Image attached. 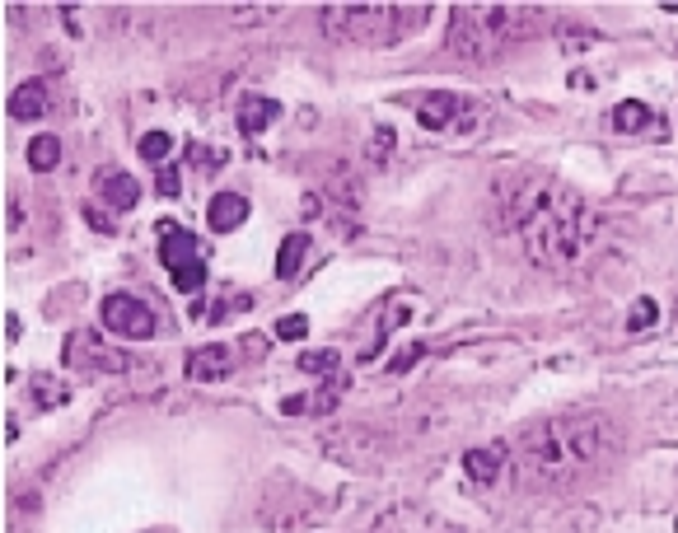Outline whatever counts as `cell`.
<instances>
[{
	"label": "cell",
	"mask_w": 678,
	"mask_h": 533,
	"mask_svg": "<svg viewBox=\"0 0 678 533\" xmlns=\"http://www.w3.org/2000/svg\"><path fill=\"white\" fill-rule=\"evenodd\" d=\"M417 122L426 131H473L477 108L468 99H459L454 89H431V94L417 103Z\"/></svg>",
	"instance_id": "cell-8"
},
{
	"label": "cell",
	"mask_w": 678,
	"mask_h": 533,
	"mask_svg": "<svg viewBox=\"0 0 678 533\" xmlns=\"http://www.w3.org/2000/svg\"><path fill=\"white\" fill-rule=\"evenodd\" d=\"M323 449L351 468H379L389 459V440L370 426H332V431H323Z\"/></svg>",
	"instance_id": "cell-6"
},
{
	"label": "cell",
	"mask_w": 678,
	"mask_h": 533,
	"mask_svg": "<svg viewBox=\"0 0 678 533\" xmlns=\"http://www.w3.org/2000/svg\"><path fill=\"white\" fill-rule=\"evenodd\" d=\"M276 117H281V103L267 99V94H244V99H239V127H244L248 136L267 131Z\"/></svg>",
	"instance_id": "cell-17"
},
{
	"label": "cell",
	"mask_w": 678,
	"mask_h": 533,
	"mask_svg": "<svg viewBox=\"0 0 678 533\" xmlns=\"http://www.w3.org/2000/svg\"><path fill=\"white\" fill-rule=\"evenodd\" d=\"M655 314H660V309H655V300H636L632 304V318H627V328H632V332L655 328Z\"/></svg>",
	"instance_id": "cell-25"
},
{
	"label": "cell",
	"mask_w": 678,
	"mask_h": 533,
	"mask_svg": "<svg viewBox=\"0 0 678 533\" xmlns=\"http://www.w3.org/2000/svg\"><path fill=\"white\" fill-rule=\"evenodd\" d=\"M650 122H655V113H650L641 99H622L618 108H613V131H622V136H636V131H646Z\"/></svg>",
	"instance_id": "cell-18"
},
{
	"label": "cell",
	"mask_w": 678,
	"mask_h": 533,
	"mask_svg": "<svg viewBox=\"0 0 678 533\" xmlns=\"http://www.w3.org/2000/svg\"><path fill=\"white\" fill-rule=\"evenodd\" d=\"M103 314V328L117 332V337H127V342H145V337H155V309L145 300H136V295H127V290H117V295H108V300L99 304Z\"/></svg>",
	"instance_id": "cell-7"
},
{
	"label": "cell",
	"mask_w": 678,
	"mask_h": 533,
	"mask_svg": "<svg viewBox=\"0 0 678 533\" xmlns=\"http://www.w3.org/2000/svg\"><path fill=\"white\" fill-rule=\"evenodd\" d=\"M622 431L604 412H566L524 426L515 445V482L524 491H571L618 459Z\"/></svg>",
	"instance_id": "cell-2"
},
{
	"label": "cell",
	"mask_w": 678,
	"mask_h": 533,
	"mask_svg": "<svg viewBox=\"0 0 678 533\" xmlns=\"http://www.w3.org/2000/svg\"><path fill=\"white\" fill-rule=\"evenodd\" d=\"M155 234H159V262L169 267L174 286L183 290V295H197V290L206 286V267H202V258H197L192 234L183 230V225H174V220H159Z\"/></svg>",
	"instance_id": "cell-5"
},
{
	"label": "cell",
	"mask_w": 678,
	"mask_h": 533,
	"mask_svg": "<svg viewBox=\"0 0 678 533\" xmlns=\"http://www.w3.org/2000/svg\"><path fill=\"white\" fill-rule=\"evenodd\" d=\"M304 253H309V234H286V239H281V253H276V276L290 281V276L300 272Z\"/></svg>",
	"instance_id": "cell-19"
},
{
	"label": "cell",
	"mask_w": 678,
	"mask_h": 533,
	"mask_svg": "<svg viewBox=\"0 0 678 533\" xmlns=\"http://www.w3.org/2000/svg\"><path fill=\"white\" fill-rule=\"evenodd\" d=\"M505 463H510V449L505 445H482V449H468V454H463V473H468V482H477V487H491V482L505 473Z\"/></svg>",
	"instance_id": "cell-12"
},
{
	"label": "cell",
	"mask_w": 678,
	"mask_h": 533,
	"mask_svg": "<svg viewBox=\"0 0 678 533\" xmlns=\"http://www.w3.org/2000/svg\"><path fill=\"white\" fill-rule=\"evenodd\" d=\"M85 216H89V225H94V230H113V220L103 216L99 206H85Z\"/></svg>",
	"instance_id": "cell-29"
},
{
	"label": "cell",
	"mask_w": 678,
	"mask_h": 533,
	"mask_svg": "<svg viewBox=\"0 0 678 533\" xmlns=\"http://www.w3.org/2000/svg\"><path fill=\"white\" fill-rule=\"evenodd\" d=\"M206 220H211L216 234H230L248 220V202L239 192H220V197H211V206H206Z\"/></svg>",
	"instance_id": "cell-16"
},
{
	"label": "cell",
	"mask_w": 678,
	"mask_h": 533,
	"mask_svg": "<svg viewBox=\"0 0 678 533\" xmlns=\"http://www.w3.org/2000/svg\"><path fill=\"white\" fill-rule=\"evenodd\" d=\"M61 164V141L57 136H33L29 141V169L33 173H52Z\"/></svg>",
	"instance_id": "cell-20"
},
{
	"label": "cell",
	"mask_w": 678,
	"mask_h": 533,
	"mask_svg": "<svg viewBox=\"0 0 678 533\" xmlns=\"http://www.w3.org/2000/svg\"><path fill=\"white\" fill-rule=\"evenodd\" d=\"M342 389H347V379H332L323 393H295V398H281V412L286 417H328L332 407H337V398H342Z\"/></svg>",
	"instance_id": "cell-13"
},
{
	"label": "cell",
	"mask_w": 678,
	"mask_h": 533,
	"mask_svg": "<svg viewBox=\"0 0 678 533\" xmlns=\"http://www.w3.org/2000/svg\"><path fill=\"white\" fill-rule=\"evenodd\" d=\"M304 332H309V318L304 314H290V318L276 323V337H281V342H295V337H304Z\"/></svg>",
	"instance_id": "cell-26"
},
{
	"label": "cell",
	"mask_w": 678,
	"mask_h": 533,
	"mask_svg": "<svg viewBox=\"0 0 678 533\" xmlns=\"http://www.w3.org/2000/svg\"><path fill=\"white\" fill-rule=\"evenodd\" d=\"M234 365H239V361H234L230 346H197L183 370H188L192 384H220V379L234 375Z\"/></svg>",
	"instance_id": "cell-11"
},
{
	"label": "cell",
	"mask_w": 678,
	"mask_h": 533,
	"mask_svg": "<svg viewBox=\"0 0 678 533\" xmlns=\"http://www.w3.org/2000/svg\"><path fill=\"white\" fill-rule=\"evenodd\" d=\"M552 10L543 5H459L449 15V57L463 66H482L496 52L515 43H529L538 33H548Z\"/></svg>",
	"instance_id": "cell-3"
},
{
	"label": "cell",
	"mask_w": 678,
	"mask_h": 533,
	"mask_svg": "<svg viewBox=\"0 0 678 533\" xmlns=\"http://www.w3.org/2000/svg\"><path fill=\"white\" fill-rule=\"evenodd\" d=\"M66 365H71V370H85V375H122L131 361L103 342L99 332H71V337H66Z\"/></svg>",
	"instance_id": "cell-9"
},
{
	"label": "cell",
	"mask_w": 678,
	"mask_h": 533,
	"mask_svg": "<svg viewBox=\"0 0 678 533\" xmlns=\"http://www.w3.org/2000/svg\"><path fill=\"white\" fill-rule=\"evenodd\" d=\"M33 403L38 407H61L66 403V389H61L57 379H33Z\"/></svg>",
	"instance_id": "cell-24"
},
{
	"label": "cell",
	"mask_w": 678,
	"mask_h": 533,
	"mask_svg": "<svg viewBox=\"0 0 678 533\" xmlns=\"http://www.w3.org/2000/svg\"><path fill=\"white\" fill-rule=\"evenodd\" d=\"M136 150H141V159H150V164H159V159L174 150V136L169 131H145L141 141H136Z\"/></svg>",
	"instance_id": "cell-23"
},
{
	"label": "cell",
	"mask_w": 678,
	"mask_h": 533,
	"mask_svg": "<svg viewBox=\"0 0 678 533\" xmlns=\"http://www.w3.org/2000/svg\"><path fill=\"white\" fill-rule=\"evenodd\" d=\"M431 5H323L318 10V29L332 43H356V47H393L421 33L431 24Z\"/></svg>",
	"instance_id": "cell-4"
},
{
	"label": "cell",
	"mask_w": 678,
	"mask_h": 533,
	"mask_svg": "<svg viewBox=\"0 0 678 533\" xmlns=\"http://www.w3.org/2000/svg\"><path fill=\"white\" fill-rule=\"evenodd\" d=\"M407 309H412V300H393V304H389V318L379 323V337H375V346H370V351H361V361H375V356H379V346L389 342V332H393V328H403L407 318H412V314H407Z\"/></svg>",
	"instance_id": "cell-21"
},
{
	"label": "cell",
	"mask_w": 678,
	"mask_h": 533,
	"mask_svg": "<svg viewBox=\"0 0 678 533\" xmlns=\"http://www.w3.org/2000/svg\"><path fill=\"white\" fill-rule=\"evenodd\" d=\"M295 365H300L304 375H332V379H342V356H337V351H304Z\"/></svg>",
	"instance_id": "cell-22"
},
{
	"label": "cell",
	"mask_w": 678,
	"mask_h": 533,
	"mask_svg": "<svg viewBox=\"0 0 678 533\" xmlns=\"http://www.w3.org/2000/svg\"><path fill=\"white\" fill-rule=\"evenodd\" d=\"M389 150H393V136H389V131H379L375 141H370V155H375L379 164H384V155H389Z\"/></svg>",
	"instance_id": "cell-28"
},
{
	"label": "cell",
	"mask_w": 678,
	"mask_h": 533,
	"mask_svg": "<svg viewBox=\"0 0 678 533\" xmlns=\"http://www.w3.org/2000/svg\"><path fill=\"white\" fill-rule=\"evenodd\" d=\"M370 533H463V529H454L449 519L431 515V510H421V505H393V510H384V515L375 519Z\"/></svg>",
	"instance_id": "cell-10"
},
{
	"label": "cell",
	"mask_w": 678,
	"mask_h": 533,
	"mask_svg": "<svg viewBox=\"0 0 678 533\" xmlns=\"http://www.w3.org/2000/svg\"><path fill=\"white\" fill-rule=\"evenodd\" d=\"M52 108V94H47V80H24V85L10 94V117L15 122H33Z\"/></svg>",
	"instance_id": "cell-15"
},
{
	"label": "cell",
	"mask_w": 678,
	"mask_h": 533,
	"mask_svg": "<svg viewBox=\"0 0 678 533\" xmlns=\"http://www.w3.org/2000/svg\"><path fill=\"white\" fill-rule=\"evenodd\" d=\"M159 192H164V197H178V169L174 164H164V169H159Z\"/></svg>",
	"instance_id": "cell-27"
},
{
	"label": "cell",
	"mask_w": 678,
	"mask_h": 533,
	"mask_svg": "<svg viewBox=\"0 0 678 533\" xmlns=\"http://www.w3.org/2000/svg\"><path fill=\"white\" fill-rule=\"evenodd\" d=\"M99 197L113 206V211H131V206L141 202V183L122 169H103L99 173Z\"/></svg>",
	"instance_id": "cell-14"
},
{
	"label": "cell",
	"mask_w": 678,
	"mask_h": 533,
	"mask_svg": "<svg viewBox=\"0 0 678 533\" xmlns=\"http://www.w3.org/2000/svg\"><path fill=\"white\" fill-rule=\"evenodd\" d=\"M496 230L520 239L524 258L543 272H571L604 248V216L580 192L562 188L548 173H505L491 188Z\"/></svg>",
	"instance_id": "cell-1"
}]
</instances>
